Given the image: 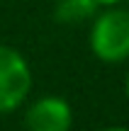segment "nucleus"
Wrapping results in <instances>:
<instances>
[{
  "label": "nucleus",
  "instance_id": "obj_1",
  "mask_svg": "<svg viewBox=\"0 0 129 131\" xmlns=\"http://www.w3.org/2000/svg\"><path fill=\"white\" fill-rule=\"evenodd\" d=\"M90 51L102 63H122L129 58V10L120 5L95 12L90 27Z\"/></svg>",
  "mask_w": 129,
  "mask_h": 131
},
{
  "label": "nucleus",
  "instance_id": "obj_2",
  "mask_svg": "<svg viewBox=\"0 0 129 131\" xmlns=\"http://www.w3.org/2000/svg\"><path fill=\"white\" fill-rule=\"evenodd\" d=\"M32 90V68L12 46L0 44V114H12L27 102Z\"/></svg>",
  "mask_w": 129,
  "mask_h": 131
},
{
  "label": "nucleus",
  "instance_id": "obj_3",
  "mask_svg": "<svg viewBox=\"0 0 129 131\" xmlns=\"http://www.w3.org/2000/svg\"><path fill=\"white\" fill-rule=\"evenodd\" d=\"M73 109L58 95H44L34 100L24 112V129L27 131H71Z\"/></svg>",
  "mask_w": 129,
  "mask_h": 131
},
{
  "label": "nucleus",
  "instance_id": "obj_4",
  "mask_svg": "<svg viewBox=\"0 0 129 131\" xmlns=\"http://www.w3.org/2000/svg\"><path fill=\"white\" fill-rule=\"evenodd\" d=\"M97 0H56L54 5V19L61 24H78L83 19L95 17Z\"/></svg>",
  "mask_w": 129,
  "mask_h": 131
},
{
  "label": "nucleus",
  "instance_id": "obj_5",
  "mask_svg": "<svg viewBox=\"0 0 129 131\" xmlns=\"http://www.w3.org/2000/svg\"><path fill=\"white\" fill-rule=\"evenodd\" d=\"M124 0H97V5L100 7H115V5H122Z\"/></svg>",
  "mask_w": 129,
  "mask_h": 131
},
{
  "label": "nucleus",
  "instance_id": "obj_6",
  "mask_svg": "<svg viewBox=\"0 0 129 131\" xmlns=\"http://www.w3.org/2000/svg\"><path fill=\"white\" fill-rule=\"evenodd\" d=\"M102 131H129L127 126H107V129H102Z\"/></svg>",
  "mask_w": 129,
  "mask_h": 131
},
{
  "label": "nucleus",
  "instance_id": "obj_7",
  "mask_svg": "<svg viewBox=\"0 0 129 131\" xmlns=\"http://www.w3.org/2000/svg\"><path fill=\"white\" fill-rule=\"evenodd\" d=\"M124 90H127V97H129V73H127V83H124Z\"/></svg>",
  "mask_w": 129,
  "mask_h": 131
}]
</instances>
